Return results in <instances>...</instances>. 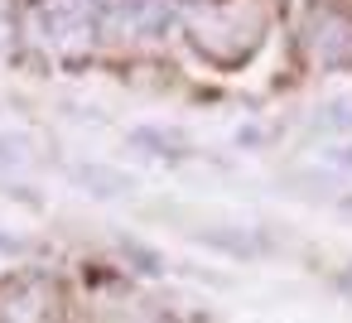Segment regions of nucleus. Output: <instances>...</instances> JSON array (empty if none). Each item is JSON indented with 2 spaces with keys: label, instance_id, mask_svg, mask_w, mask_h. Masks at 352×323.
Masks as SVG:
<instances>
[{
  "label": "nucleus",
  "instance_id": "obj_1",
  "mask_svg": "<svg viewBox=\"0 0 352 323\" xmlns=\"http://www.w3.org/2000/svg\"><path fill=\"white\" fill-rule=\"evenodd\" d=\"M304 54L328 73L352 68V0H314L304 15Z\"/></svg>",
  "mask_w": 352,
  "mask_h": 323
},
{
  "label": "nucleus",
  "instance_id": "obj_2",
  "mask_svg": "<svg viewBox=\"0 0 352 323\" xmlns=\"http://www.w3.org/2000/svg\"><path fill=\"white\" fill-rule=\"evenodd\" d=\"M63 304L54 280L44 275H20L10 285H0V323H58Z\"/></svg>",
  "mask_w": 352,
  "mask_h": 323
},
{
  "label": "nucleus",
  "instance_id": "obj_3",
  "mask_svg": "<svg viewBox=\"0 0 352 323\" xmlns=\"http://www.w3.org/2000/svg\"><path fill=\"white\" fill-rule=\"evenodd\" d=\"M97 5L102 0H44V15H49V30L58 39H73V34H82L92 25Z\"/></svg>",
  "mask_w": 352,
  "mask_h": 323
},
{
  "label": "nucleus",
  "instance_id": "obj_4",
  "mask_svg": "<svg viewBox=\"0 0 352 323\" xmlns=\"http://www.w3.org/2000/svg\"><path fill=\"white\" fill-rule=\"evenodd\" d=\"M323 126H333V131H342V126H352V107L347 102H338L328 116H323Z\"/></svg>",
  "mask_w": 352,
  "mask_h": 323
},
{
  "label": "nucleus",
  "instance_id": "obj_5",
  "mask_svg": "<svg viewBox=\"0 0 352 323\" xmlns=\"http://www.w3.org/2000/svg\"><path fill=\"white\" fill-rule=\"evenodd\" d=\"M333 159H338V164H342V169H352V145H347V150H338V155H333Z\"/></svg>",
  "mask_w": 352,
  "mask_h": 323
},
{
  "label": "nucleus",
  "instance_id": "obj_6",
  "mask_svg": "<svg viewBox=\"0 0 352 323\" xmlns=\"http://www.w3.org/2000/svg\"><path fill=\"white\" fill-rule=\"evenodd\" d=\"M342 289H347V294H352V265H347V275H342Z\"/></svg>",
  "mask_w": 352,
  "mask_h": 323
}]
</instances>
